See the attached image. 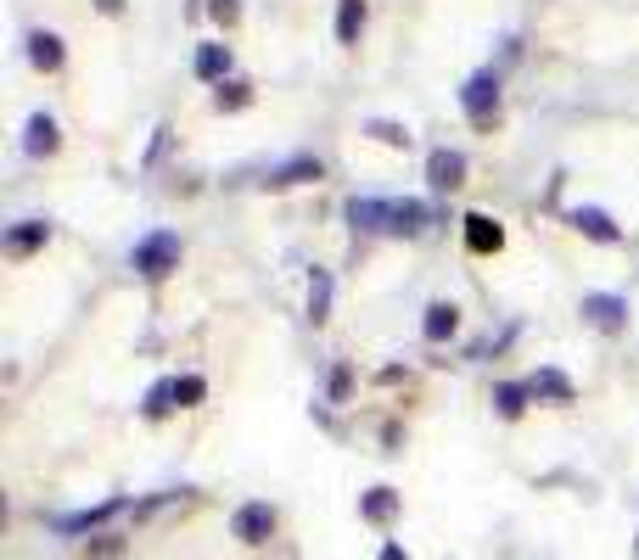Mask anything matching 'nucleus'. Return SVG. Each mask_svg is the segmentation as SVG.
<instances>
[{
	"label": "nucleus",
	"instance_id": "obj_1",
	"mask_svg": "<svg viewBox=\"0 0 639 560\" xmlns=\"http://www.w3.org/2000/svg\"><path fill=\"white\" fill-rule=\"evenodd\" d=\"M129 264L141 269L146 280H163L169 269H180V236H169V230H152L146 241H135Z\"/></svg>",
	"mask_w": 639,
	"mask_h": 560
},
{
	"label": "nucleus",
	"instance_id": "obj_2",
	"mask_svg": "<svg viewBox=\"0 0 639 560\" xmlns=\"http://www.w3.org/2000/svg\"><path fill=\"white\" fill-rule=\"evenodd\" d=\"M460 101H466L471 124L488 129V124H494V112H499V79H494V73H471L466 90H460Z\"/></svg>",
	"mask_w": 639,
	"mask_h": 560
},
{
	"label": "nucleus",
	"instance_id": "obj_3",
	"mask_svg": "<svg viewBox=\"0 0 639 560\" xmlns=\"http://www.w3.org/2000/svg\"><path fill=\"white\" fill-rule=\"evenodd\" d=\"M230 532H236L242 544H264V538L275 532V510L270 504H242V510L230 516Z\"/></svg>",
	"mask_w": 639,
	"mask_h": 560
},
{
	"label": "nucleus",
	"instance_id": "obj_4",
	"mask_svg": "<svg viewBox=\"0 0 639 560\" xmlns=\"http://www.w3.org/2000/svg\"><path fill=\"white\" fill-rule=\"evenodd\" d=\"M583 320L589 325H600V331H623V320H628V303L617 292H589L583 297Z\"/></svg>",
	"mask_w": 639,
	"mask_h": 560
},
{
	"label": "nucleus",
	"instance_id": "obj_5",
	"mask_svg": "<svg viewBox=\"0 0 639 560\" xmlns=\"http://www.w3.org/2000/svg\"><path fill=\"white\" fill-rule=\"evenodd\" d=\"M426 180L438 185V191H455V185L466 180V157L449 152V146H443V152H432V157H426Z\"/></svg>",
	"mask_w": 639,
	"mask_h": 560
},
{
	"label": "nucleus",
	"instance_id": "obj_6",
	"mask_svg": "<svg viewBox=\"0 0 639 560\" xmlns=\"http://www.w3.org/2000/svg\"><path fill=\"white\" fill-rule=\"evenodd\" d=\"M466 247L471 252H499L505 247V230H499L488 213H466Z\"/></svg>",
	"mask_w": 639,
	"mask_h": 560
},
{
	"label": "nucleus",
	"instance_id": "obj_7",
	"mask_svg": "<svg viewBox=\"0 0 639 560\" xmlns=\"http://www.w3.org/2000/svg\"><path fill=\"white\" fill-rule=\"evenodd\" d=\"M426 219H432V213H426V202H410V196L387 208V230H398V236H415V230H426Z\"/></svg>",
	"mask_w": 639,
	"mask_h": 560
},
{
	"label": "nucleus",
	"instance_id": "obj_8",
	"mask_svg": "<svg viewBox=\"0 0 639 560\" xmlns=\"http://www.w3.org/2000/svg\"><path fill=\"white\" fill-rule=\"evenodd\" d=\"M45 236H51V224L23 219V224H12V236H6V252H12V258H29L34 247H45Z\"/></svg>",
	"mask_w": 639,
	"mask_h": 560
},
{
	"label": "nucleus",
	"instance_id": "obj_9",
	"mask_svg": "<svg viewBox=\"0 0 639 560\" xmlns=\"http://www.w3.org/2000/svg\"><path fill=\"white\" fill-rule=\"evenodd\" d=\"M455 325H460L455 303H432L426 308V320H421V331H426V342H443V336H455Z\"/></svg>",
	"mask_w": 639,
	"mask_h": 560
},
{
	"label": "nucleus",
	"instance_id": "obj_10",
	"mask_svg": "<svg viewBox=\"0 0 639 560\" xmlns=\"http://www.w3.org/2000/svg\"><path fill=\"white\" fill-rule=\"evenodd\" d=\"M298 180H320V157H292V163H281L264 185H275V191H281V185H298Z\"/></svg>",
	"mask_w": 639,
	"mask_h": 560
},
{
	"label": "nucleus",
	"instance_id": "obj_11",
	"mask_svg": "<svg viewBox=\"0 0 639 560\" xmlns=\"http://www.w3.org/2000/svg\"><path fill=\"white\" fill-rule=\"evenodd\" d=\"M527 392H533V398H555V404H572V381L561 376V370H539V376L527 381Z\"/></svg>",
	"mask_w": 639,
	"mask_h": 560
},
{
	"label": "nucleus",
	"instance_id": "obj_12",
	"mask_svg": "<svg viewBox=\"0 0 639 560\" xmlns=\"http://www.w3.org/2000/svg\"><path fill=\"white\" fill-rule=\"evenodd\" d=\"M387 208H393V202H370V196H354V202H348V219H354L359 230H387Z\"/></svg>",
	"mask_w": 639,
	"mask_h": 560
},
{
	"label": "nucleus",
	"instance_id": "obj_13",
	"mask_svg": "<svg viewBox=\"0 0 639 560\" xmlns=\"http://www.w3.org/2000/svg\"><path fill=\"white\" fill-rule=\"evenodd\" d=\"M225 73H230V45H202L197 51V79L225 84Z\"/></svg>",
	"mask_w": 639,
	"mask_h": 560
},
{
	"label": "nucleus",
	"instance_id": "obj_14",
	"mask_svg": "<svg viewBox=\"0 0 639 560\" xmlns=\"http://www.w3.org/2000/svg\"><path fill=\"white\" fill-rule=\"evenodd\" d=\"M29 62L40 73H57L62 68V40H57V34H34V40H29Z\"/></svg>",
	"mask_w": 639,
	"mask_h": 560
},
{
	"label": "nucleus",
	"instance_id": "obj_15",
	"mask_svg": "<svg viewBox=\"0 0 639 560\" xmlns=\"http://www.w3.org/2000/svg\"><path fill=\"white\" fill-rule=\"evenodd\" d=\"M572 224H578L589 241H617V224H611L600 208H572Z\"/></svg>",
	"mask_w": 639,
	"mask_h": 560
},
{
	"label": "nucleus",
	"instance_id": "obj_16",
	"mask_svg": "<svg viewBox=\"0 0 639 560\" xmlns=\"http://www.w3.org/2000/svg\"><path fill=\"white\" fill-rule=\"evenodd\" d=\"M23 146H29L34 157L57 152V124H51V118H45V112H34V118H29V135H23Z\"/></svg>",
	"mask_w": 639,
	"mask_h": 560
},
{
	"label": "nucleus",
	"instance_id": "obj_17",
	"mask_svg": "<svg viewBox=\"0 0 639 560\" xmlns=\"http://www.w3.org/2000/svg\"><path fill=\"white\" fill-rule=\"evenodd\" d=\"M326 308H331V275H326V269H314V275H309V320L320 325V320H326Z\"/></svg>",
	"mask_w": 639,
	"mask_h": 560
},
{
	"label": "nucleus",
	"instance_id": "obj_18",
	"mask_svg": "<svg viewBox=\"0 0 639 560\" xmlns=\"http://www.w3.org/2000/svg\"><path fill=\"white\" fill-rule=\"evenodd\" d=\"M118 504H124V499H107V504H96V510H79V516H62L57 527H62V532H85V527H101V521H107V516H113V510H118Z\"/></svg>",
	"mask_w": 639,
	"mask_h": 560
},
{
	"label": "nucleus",
	"instance_id": "obj_19",
	"mask_svg": "<svg viewBox=\"0 0 639 560\" xmlns=\"http://www.w3.org/2000/svg\"><path fill=\"white\" fill-rule=\"evenodd\" d=\"M359 510H365V521H387V516L398 510V493H393V488H370Z\"/></svg>",
	"mask_w": 639,
	"mask_h": 560
},
{
	"label": "nucleus",
	"instance_id": "obj_20",
	"mask_svg": "<svg viewBox=\"0 0 639 560\" xmlns=\"http://www.w3.org/2000/svg\"><path fill=\"white\" fill-rule=\"evenodd\" d=\"M174 404H180V392H174V381H157V387L146 392V415H152V420H163Z\"/></svg>",
	"mask_w": 639,
	"mask_h": 560
},
{
	"label": "nucleus",
	"instance_id": "obj_21",
	"mask_svg": "<svg viewBox=\"0 0 639 560\" xmlns=\"http://www.w3.org/2000/svg\"><path fill=\"white\" fill-rule=\"evenodd\" d=\"M365 135H376L382 146H410V140H415L404 124H387V118H370V124H365Z\"/></svg>",
	"mask_w": 639,
	"mask_h": 560
},
{
	"label": "nucleus",
	"instance_id": "obj_22",
	"mask_svg": "<svg viewBox=\"0 0 639 560\" xmlns=\"http://www.w3.org/2000/svg\"><path fill=\"white\" fill-rule=\"evenodd\" d=\"M247 101H253V90H247V84H219V96H213V107L219 112H236V107H247Z\"/></svg>",
	"mask_w": 639,
	"mask_h": 560
},
{
	"label": "nucleus",
	"instance_id": "obj_23",
	"mask_svg": "<svg viewBox=\"0 0 639 560\" xmlns=\"http://www.w3.org/2000/svg\"><path fill=\"white\" fill-rule=\"evenodd\" d=\"M533 398L527 387H516V381H505V387L494 392V404H499V415H522V404Z\"/></svg>",
	"mask_w": 639,
	"mask_h": 560
},
{
	"label": "nucleus",
	"instance_id": "obj_24",
	"mask_svg": "<svg viewBox=\"0 0 639 560\" xmlns=\"http://www.w3.org/2000/svg\"><path fill=\"white\" fill-rule=\"evenodd\" d=\"M359 23H365V6H359V0H342L337 34H342V40H354V34H359Z\"/></svg>",
	"mask_w": 639,
	"mask_h": 560
},
{
	"label": "nucleus",
	"instance_id": "obj_25",
	"mask_svg": "<svg viewBox=\"0 0 639 560\" xmlns=\"http://www.w3.org/2000/svg\"><path fill=\"white\" fill-rule=\"evenodd\" d=\"M174 392H180V409H185V404H197L208 387H202V376H185V381H174Z\"/></svg>",
	"mask_w": 639,
	"mask_h": 560
},
{
	"label": "nucleus",
	"instance_id": "obj_26",
	"mask_svg": "<svg viewBox=\"0 0 639 560\" xmlns=\"http://www.w3.org/2000/svg\"><path fill=\"white\" fill-rule=\"evenodd\" d=\"M213 17H219V23H236V0H213Z\"/></svg>",
	"mask_w": 639,
	"mask_h": 560
},
{
	"label": "nucleus",
	"instance_id": "obj_27",
	"mask_svg": "<svg viewBox=\"0 0 639 560\" xmlns=\"http://www.w3.org/2000/svg\"><path fill=\"white\" fill-rule=\"evenodd\" d=\"M382 560H410V555H404L398 544H387V549H382Z\"/></svg>",
	"mask_w": 639,
	"mask_h": 560
},
{
	"label": "nucleus",
	"instance_id": "obj_28",
	"mask_svg": "<svg viewBox=\"0 0 639 560\" xmlns=\"http://www.w3.org/2000/svg\"><path fill=\"white\" fill-rule=\"evenodd\" d=\"M96 6H101V12H118V6H124V0H96Z\"/></svg>",
	"mask_w": 639,
	"mask_h": 560
}]
</instances>
